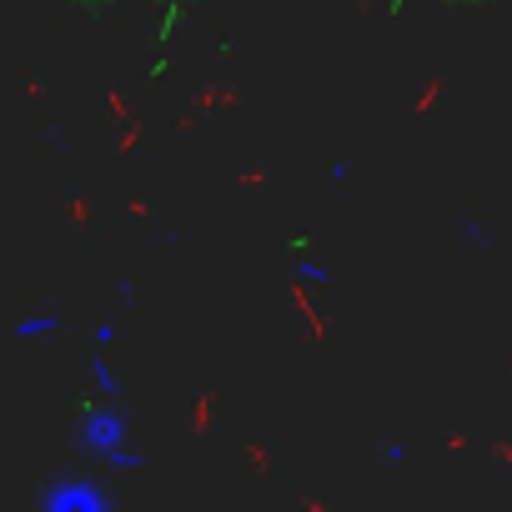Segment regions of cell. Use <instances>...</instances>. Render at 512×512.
Masks as SVG:
<instances>
[{
    "label": "cell",
    "mask_w": 512,
    "mask_h": 512,
    "mask_svg": "<svg viewBox=\"0 0 512 512\" xmlns=\"http://www.w3.org/2000/svg\"><path fill=\"white\" fill-rule=\"evenodd\" d=\"M56 512H101V497L86 492V487H71V497L56 502Z\"/></svg>",
    "instance_id": "1"
}]
</instances>
